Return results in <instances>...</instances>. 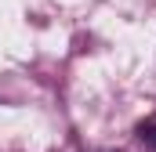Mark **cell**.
<instances>
[{
    "label": "cell",
    "instance_id": "obj_1",
    "mask_svg": "<svg viewBox=\"0 0 156 152\" xmlns=\"http://www.w3.org/2000/svg\"><path fill=\"white\" fill-rule=\"evenodd\" d=\"M138 138H142V145H149L156 152V123H142L138 127Z\"/></svg>",
    "mask_w": 156,
    "mask_h": 152
}]
</instances>
